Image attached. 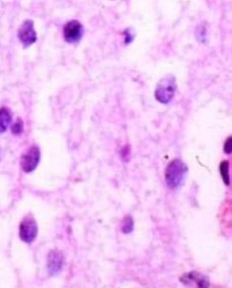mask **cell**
I'll return each instance as SVG.
<instances>
[{"label": "cell", "instance_id": "cell-1", "mask_svg": "<svg viewBox=\"0 0 232 288\" xmlns=\"http://www.w3.org/2000/svg\"><path fill=\"white\" fill-rule=\"evenodd\" d=\"M188 172V167L179 159L170 162L165 170V180L169 188H176L182 183L186 174Z\"/></svg>", "mask_w": 232, "mask_h": 288}, {"label": "cell", "instance_id": "cell-2", "mask_svg": "<svg viewBox=\"0 0 232 288\" xmlns=\"http://www.w3.org/2000/svg\"><path fill=\"white\" fill-rule=\"evenodd\" d=\"M176 88L177 84L175 77L171 74H168L159 81L155 89L154 96L159 103L167 105L172 100L175 94Z\"/></svg>", "mask_w": 232, "mask_h": 288}, {"label": "cell", "instance_id": "cell-3", "mask_svg": "<svg viewBox=\"0 0 232 288\" xmlns=\"http://www.w3.org/2000/svg\"><path fill=\"white\" fill-rule=\"evenodd\" d=\"M37 223L32 216L24 218L19 226V236L24 242L32 243L37 236Z\"/></svg>", "mask_w": 232, "mask_h": 288}, {"label": "cell", "instance_id": "cell-4", "mask_svg": "<svg viewBox=\"0 0 232 288\" xmlns=\"http://www.w3.org/2000/svg\"><path fill=\"white\" fill-rule=\"evenodd\" d=\"M40 158H41V153L39 147L36 145L31 146L21 157L20 164L22 170L26 173H29L35 170L39 163Z\"/></svg>", "mask_w": 232, "mask_h": 288}, {"label": "cell", "instance_id": "cell-5", "mask_svg": "<svg viewBox=\"0 0 232 288\" xmlns=\"http://www.w3.org/2000/svg\"><path fill=\"white\" fill-rule=\"evenodd\" d=\"M18 38L25 47L35 44L37 39V35L35 30L34 22L32 20H26L18 29Z\"/></svg>", "mask_w": 232, "mask_h": 288}, {"label": "cell", "instance_id": "cell-6", "mask_svg": "<svg viewBox=\"0 0 232 288\" xmlns=\"http://www.w3.org/2000/svg\"><path fill=\"white\" fill-rule=\"evenodd\" d=\"M83 27L77 20H72L64 27V38L69 44H75L83 36Z\"/></svg>", "mask_w": 232, "mask_h": 288}, {"label": "cell", "instance_id": "cell-7", "mask_svg": "<svg viewBox=\"0 0 232 288\" xmlns=\"http://www.w3.org/2000/svg\"><path fill=\"white\" fill-rule=\"evenodd\" d=\"M64 266V256L58 250L50 251L48 256V268L49 274L56 275L62 270Z\"/></svg>", "mask_w": 232, "mask_h": 288}, {"label": "cell", "instance_id": "cell-8", "mask_svg": "<svg viewBox=\"0 0 232 288\" xmlns=\"http://www.w3.org/2000/svg\"><path fill=\"white\" fill-rule=\"evenodd\" d=\"M180 280L183 282L184 284H187L188 282H194L200 287H207L210 284L206 276L198 272H191L188 275H184Z\"/></svg>", "mask_w": 232, "mask_h": 288}, {"label": "cell", "instance_id": "cell-9", "mask_svg": "<svg viewBox=\"0 0 232 288\" xmlns=\"http://www.w3.org/2000/svg\"><path fill=\"white\" fill-rule=\"evenodd\" d=\"M12 121V114L8 108L2 107L0 109V133L8 130Z\"/></svg>", "mask_w": 232, "mask_h": 288}, {"label": "cell", "instance_id": "cell-10", "mask_svg": "<svg viewBox=\"0 0 232 288\" xmlns=\"http://www.w3.org/2000/svg\"><path fill=\"white\" fill-rule=\"evenodd\" d=\"M219 172L223 179L224 184L228 186L230 183V179H229V163L228 161H223L219 164Z\"/></svg>", "mask_w": 232, "mask_h": 288}, {"label": "cell", "instance_id": "cell-11", "mask_svg": "<svg viewBox=\"0 0 232 288\" xmlns=\"http://www.w3.org/2000/svg\"><path fill=\"white\" fill-rule=\"evenodd\" d=\"M134 227V222L133 219L131 216H126L123 218V223H122V231L124 234H130L133 230Z\"/></svg>", "mask_w": 232, "mask_h": 288}, {"label": "cell", "instance_id": "cell-12", "mask_svg": "<svg viewBox=\"0 0 232 288\" xmlns=\"http://www.w3.org/2000/svg\"><path fill=\"white\" fill-rule=\"evenodd\" d=\"M23 131H24V123H23V121L21 119H18L17 122L14 123L12 127H11V131L13 134H16V135H18V134H21Z\"/></svg>", "mask_w": 232, "mask_h": 288}, {"label": "cell", "instance_id": "cell-13", "mask_svg": "<svg viewBox=\"0 0 232 288\" xmlns=\"http://www.w3.org/2000/svg\"><path fill=\"white\" fill-rule=\"evenodd\" d=\"M232 151V138L231 137H228L227 140L225 141L224 143V152L227 153V154H229L231 153Z\"/></svg>", "mask_w": 232, "mask_h": 288}]
</instances>
